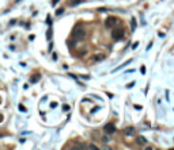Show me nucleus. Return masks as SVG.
<instances>
[{"mask_svg": "<svg viewBox=\"0 0 174 150\" xmlns=\"http://www.w3.org/2000/svg\"><path fill=\"white\" fill-rule=\"evenodd\" d=\"M87 35V31L86 28L83 27L82 24H76L74 27V31H72V37H74L76 41H82V39H85Z\"/></svg>", "mask_w": 174, "mask_h": 150, "instance_id": "nucleus-1", "label": "nucleus"}, {"mask_svg": "<svg viewBox=\"0 0 174 150\" xmlns=\"http://www.w3.org/2000/svg\"><path fill=\"white\" fill-rule=\"evenodd\" d=\"M112 38L114 41H120V39L124 38V28L120 27V26H114L112 28Z\"/></svg>", "mask_w": 174, "mask_h": 150, "instance_id": "nucleus-2", "label": "nucleus"}, {"mask_svg": "<svg viewBox=\"0 0 174 150\" xmlns=\"http://www.w3.org/2000/svg\"><path fill=\"white\" fill-rule=\"evenodd\" d=\"M118 23H120V21H118V18H116V16H108L105 21V26L108 28H113L114 26H117Z\"/></svg>", "mask_w": 174, "mask_h": 150, "instance_id": "nucleus-3", "label": "nucleus"}, {"mask_svg": "<svg viewBox=\"0 0 174 150\" xmlns=\"http://www.w3.org/2000/svg\"><path fill=\"white\" fill-rule=\"evenodd\" d=\"M105 131H106V134H114L116 132V126L113 125V123H108V125H105Z\"/></svg>", "mask_w": 174, "mask_h": 150, "instance_id": "nucleus-4", "label": "nucleus"}, {"mask_svg": "<svg viewBox=\"0 0 174 150\" xmlns=\"http://www.w3.org/2000/svg\"><path fill=\"white\" fill-rule=\"evenodd\" d=\"M40 79H41V74H40V73H37V74H34V76H31V79H30V83L36 84V83H38V81H40Z\"/></svg>", "mask_w": 174, "mask_h": 150, "instance_id": "nucleus-5", "label": "nucleus"}, {"mask_svg": "<svg viewBox=\"0 0 174 150\" xmlns=\"http://www.w3.org/2000/svg\"><path fill=\"white\" fill-rule=\"evenodd\" d=\"M136 142H137V145L144 146L147 143V141H146V138H144V137H137V138H136Z\"/></svg>", "mask_w": 174, "mask_h": 150, "instance_id": "nucleus-6", "label": "nucleus"}, {"mask_svg": "<svg viewBox=\"0 0 174 150\" xmlns=\"http://www.w3.org/2000/svg\"><path fill=\"white\" fill-rule=\"evenodd\" d=\"M69 5L71 7H75V5H78V4H80V3H83V0H69Z\"/></svg>", "mask_w": 174, "mask_h": 150, "instance_id": "nucleus-7", "label": "nucleus"}, {"mask_svg": "<svg viewBox=\"0 0 174 150\" xmlns=\"http://www.w3.org/2000/svg\"><path fill=\"white\" fill-rule=\"evenodd\" d=\"M133 134H135V129H133V127L125 129V135H133Z\"/></svg>", "mask_w": 174, "mask_h": 150, "instance_id": "nucleus-8", "label": "nucleus"}, {"mask_svg": "<svg viewBox=\"0 0 174 150\" xmlns=\"http://www.w3.org/2000/svg\"><path fill=\"white\" fill-rule=\"evenodd\" d=\"M130 62H132V60H128V61H125L123 65H120V66H118V68H124V66H127L128 64H130Z\"/></svg>", "mask_w": 174, "mask_h": 150, "instance_id": "nucleus-9", "label": "nucleus"}, {"mask_svg": "<svg viewBox=\"0 0 174 150\" xmlns=\"http://www.w3.org/2000/svg\"><path fill=\"white\" fill-rule=\"evenodd\" d=\"M63 12H64V8H59V10L56 11V15H61Z\"/></svg>", "mask_w": 174, "mask_h": 150, "instance_id": "nucleus-10", "label": "nucleus"}, {"mask_svg": "<svg viewBox=\"0 0 174 150\" xmlns=\"http://www.w3.org/2000/svg\"><path fill=\"white\" fill-rule=\"evenodd\" d=\"M135 27H136V19L132 18V30H135Z\"/></svg>", "mask_w": 174, "mask_h": 150, "instance_id": "nucleus-11", "label": "nucleus"}, {"mask_svg": "<svg viewBox=\"0 0 174 150\" xmlns=\"http://www.w3.org/2000/svg\"><path fill=\"white\" fill-rule=\"evenodd\" d=\"M87 149H92V150H95L97 149V146H94V145H88V146H86Z\"/></svg>", "mask_w": 174, "mask_h": 150, "instance_id": "nucleus-12", "label": "nucleus"}, {"mask_svg": "<svg viewBox=\"0 0 174 150\" xmlns=\"http://www.w3.org/2000/svg\"><path fill=\"white\" fill-rule=\"evenodd\" d=\"M50 38H52V30L49 28L48 30V39H50Z\"/></svg>", "mask_w": 174, "mask_h": 150, "instance_id": "nucleus-13", "label": "nucleus"}, {"mask_svg": "<svg viewBox=\"0 0 174 150\" xmlns=\"http://www.w3.org/2000/svg\"><path fill=\"white\" fill-rule=\"evenodd\" d=\"M19 109H21V111H22V112H26V108H25V107H23V106H22V104H19Z\"/></svg>", "mask_w": 174, "mask_h": 150, "instance_id": "nucleus-14", "label": "nucleus"}, {"mask_svg": "<svg viewBox=\"0 0 174 150\" xmlns=\"http://www.w3.org/2000/svg\"><path fill=\"white\" fill-rule=\"evenodd\" d=\"M63 109H64V111H68V109H69V106L64 104V106H63Z\"/></svg>", "mask_w": 174, "mask_h": 150, "instance_id": "nucleus-15", "label": "nucleus"}, {"mask_svg": "<svg viewBox=\"0 0 174 150\" xmlns=\"http://www.w3.org/2000/svg\"><path fill=\"white\" fill-rule=\"evenodd\" d=\"M137 46H139V42H135V43H133V46H132V49H136Z\"/></svg>", "mask_w": 174, "mask_h": 150, "instance_id": "nucleus-16", "label": "nucleus"}, {"mask_svg": "<svg viewBox=\"0 0 174 150\" xmlns=\"http://www.w3.org/2000/svg\"><path fill=\"white\" fill-rule=\"evenodd\" d=\"M140 72H141V73H143V74H144V73H146V69H144V66H141V69H140Z\"/></svg>", "mask_w": 174, "mask_h": 150, "instance_id": "nucleus-17", "label": "nucleus"}, {"mask_svg": "<svg viewBox=\"0 0 174 150\" xmlns=\"http://www.w3.org/2000/svg\"><path fill=\"white\" fill-rule=\"evenodd\" d=\"M57 1H59V0H53V1H52V5H53V7H54V5L57 4Z\"/></svg>", "mask_w": 174, "mask_h": 150, "instance_id": "nucleus-18", "label": "nucleus"}, {"mask_svg": "<svg viewBox=\"0 0 174 150\" xmlns=\"http://www.w3.org/2000/svg\"><path fill=\"white\" fill-rule=\"evenodd\" d=\"M50 107H52V108H54V107H57V103H52V104H50Z\"/></svg>", "mask_w": 174, "mask_h": 150, "instance_id": "nucleus-19", "label": "nucleus"}, {"mask_svg": "<svg viewBox=\"0 0 174 150\" xmlns=\"http://www.w3.org/2000/svg\"><path fill=\"white\" fill-rule=\"evenodd\" d=\"M135 108H136V109H141V106H137V104H136Z\"/></svg>", "mask_w": 174, "mask_h": 150, "instance_id": "nucleus-20", "label": "nucleus"}, {"mask_svg": "<svg viewBox=\"0 0 174 150\" xmlns=\"http://www.w3.org/2000/svg\"><path fill=\"white\" fill-rule=\"evenodd\" d=\"M1 122H3V115L0 114V123H1Z\"/></svg>", "mask_w": 174, "mask_h": 150, "instance_id": "nucleus-21", "label": "nucleus"}, {"mask_svg": "<svg viewBox=\"0 0 174 150\" xmlns=\"http://www.w3.org/2000/svg\"><path fill=\"white\" fill-rule=\"evenodd\" d=\"M0 137H3V135H1V134H0Z\"/></svg>", "mask_w": 174, "mask_h": 150, "instance_id": "nucleus-22", "label": "nucleus"}]
</instances>
